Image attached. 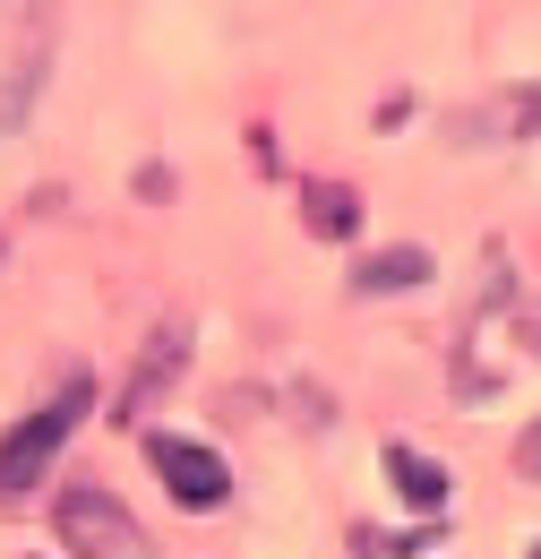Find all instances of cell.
Returning <instances> with one entry per match:
<instances>
[{"instance_id": "3957f363", "label": "cell", "mask_w": 541, "mask_h": 559, "mask_svg": "<svg viewBox=\"0 0 541 559\" xmlns=\"http://www.w3.org/2000/svg\"><path fill=\"white\" fill-rule=\"evenodd\" d=\"M146 465H155V483L172 490V508H190V516H215V508L232 499V465H224L206 439L155 430V439H146Z\"/></svg>"}, {"instance_id": "277c9868", "label": "cell", "mask_w": 541, "mask_h": 559, "mask_svg": "<svg viewBox=\"0 0 541 559\" xmlns=\"http://www.w3.org/2000/svg\"><path fill=\"white\" fill-rule=\"evenodd\" d=\"M533 130H541V78L533 86H498V95H481V104H465L447 121L456 146H525Z\"/></svg>"}, {"instance_id": "ba28073f", "label": "cell", "mask_w": 541, "mask_h": 559, "mask_svg": "<svg viewBox=\"0 0 541 559\" xmlns=\"http://www.w3.org/2000/svg\"><path fill=\"white\" fill-rule=\"evenodd\" d=\"M387 483H396V499L421 508V516H438V508H447V465H438V456H421V448H405V439L387 448Z\"/></svg>"}, {"instance_id": "8fae6325", "label": "cell", "mask_w": 541, "mask_h": 559, "mask_svg": "<svg viewBox=\"0 0 541 559\" xmlns=\"http://www.w3.org/2000/svg\"><path fill=\"white\" fill-rule=\"evenodd\" d=\"M533 353H541V310H533Z\"/></svg>"}, {"instance_id": "9c48e42d", "label": "cell", "mask_w": 541, "mask_h": 559, "mask_svg": "<svg viewBox=\"0 0 541 559\" xmlns=\"http://www.w3.org/2000/svg\"><path fill=\"white\" fill-rule=\"evenodd\" d=\"M301 224H310L318 241H352V233H361V199H352L344 181H301Z\"/></svg>"}, {"instance_id": "30bf717a", "label": "cell", "mask_w": 541, "mask_h": 559, "mask_svg": "<svg viewBox=\"0 0 541 559\" xmlns=\"http://www.w3.org/2000/svg\"><path fill=\"white\" fill-rule=\"evenodd\" d=\"M516 474H525V483H541V421L516 439Z\"/></svg>"}, {"instance_id": "52a82bcc", "label": "cell", "mask_w": 541, "mask_h": 559, "mask_svg": "<svg viewBox=\"0 0 541 559\" xmlns=\"http://www.w3.org/2000/svg\"><path fill=\"white\" fill-rule=\"evenodd\" d=\"M44 70H52V35L35 26L26 52H17L9 78H0V130H26V112H35V95H44Z\"/></svg>"}, {"instance_id": "6da1fadb", "label": "cell", "mask_w": 541, "mask_h": 559, "mask_svg": "<svg viewBox=\"0 0 541 559\" xmlns=\"http://www.w3.org/2000/svg\"><path fill=\"white\" fill-rule=\"evenodd\" d=\"M86 405H95V379H86V370H69L61 396H52V405H35V414L0 439V508H26V499L44 490V474H52V456L69 448V430L86 421Z\"/></svg>"}, {"instance_id": "7c38bea8", "label": "cell", "mask_w": 541, "mask_h": 559, "mask_svg": "<svg viewBox=\"0 0 541 559\" xmlns=\"http://www.w3.org/2000/svg\"><path fill=\"white\" fill-rule=\"evenodd\" d=\"M533 559H541V551H533Z\"/></svg>"}, {"instance_id": "5b68a950", "label": "cell", "mask_w": 541, "mask_h": 559, "mask_svg": "<svg viewBox=\"0 0 541 559\" xmlns=\"http://www.w3.org/2000/svg\"><path fill=\"white\" fill-rule=\"evenodd\" d=\"M181 361H190V319H164L155 336H146V353H137V370H130V388H121V421H146L155 405H164V388L181 379Z\"/></svg>"}, {"instance_id": "8992f818", "label": "cell", "mask_w": 541, "mask_h": 559, "mask_svg": "<svg viewBox=\"0 0 541 559\" xmlns=\"http://www.w3.org/2000/svg\"><path fill=\"white\" fill-rule=\"evenodd\" d=\"M412 284H430V250H421V241L370 250V259L352 267V293H361V301H387V293H412Z\"/></svg>"}, {"instance_id": "7a4b0ae2", "label": "cell", "mask_w": 541, "mask_h": 559, "mask_svg": "<svg viewBox=\"0 0 541 559\" xmlns=\"http://www.w3.org/2000/svg\"><path fill=\"white\" fill-rule=\"evenodd\" d=\"M52 534L69 543V559H146V525L104 483H69L52 499Z\"/></svg>"}]
</instances>
